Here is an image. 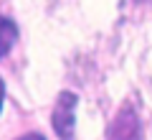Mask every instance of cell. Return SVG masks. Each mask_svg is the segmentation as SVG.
<instances>
[{"instance_id": "1", "label": "cell", "mask_w": 152, "mask_h": 140, "mask_svg": "<svg viewBox=\"0 0 152 140\" xmlns=\"http://www.w3.org/2000/svg\"><path fill=\"white\" fill-rule=\"evenodd\" d=\"M76 97L74 92H61L58 99L53 104V112H51V125H53L56 135L61 140H71L74 135V115H76Z\"/></svg>"}, {"instance_id": "2", "label": "cell", "mask_w": 152, "mask_h": 140, "mask_svg": "<svg viewBox=\"0 0 152 140\" xmlns=\"http://www.w3.org/2000/svg\"><path fill=\"white\" fill-rule=\"evenodd\" d=\"M109 140H140V122L129 104L122 107L119 115L114 117L112 127H109Z\"/></svg>"}, {"instance_id": "3", "label": "cell", "mask_w": 152, "mask_h": 140, "mask_svg": "<svg viewBox=\"0 0 152 140\" xmlns=\"http://www.w3.org/2000/svg\"><path fill=\"white\" fill-rule=\"evenodd\" d=\"M15 41H18V26L10 18H0V59L13 49Z\"/></svg>"}, {"instance_id": "4", "label": "cell", "mask_w": 152, "mask_h": 140, "mask_svg": "<svg viewBox=\"0 0 152 140\" xmlns=\"http://www.w3.org/2000/svg\"><path fill=\"white\" fill-rule=\"evenodd\" d=\"M18 140H46V138L41 133H26V135H20Z\"/></svg>"}, {"instance_id": "5", "label": "cell", "mask_w": 152, "mask_h": 140, "mask_svg": "<svg viewBox=\"0 0 152 140\" xmlns=\"http://www.w3.org/2000/svg\"><path fill=\"white\" fill-rule=\"evenodd\" d=\"M3 94H5V84H3V79H0V110H3Z\"/></svg>"}, {"instance_id": "6", "label": "cell", "mask_w": 152, "mask_h": 140, "mask_svg": "<svg viewBox=\"0 0 152 140\" xmlns=\"http://www.w3.org/2000/svg\"><path fill=\"white\" fill-rule=\"evenodd\" d=\"M140 3H152V0H140Z\"/></svg>"}]
</instances>
